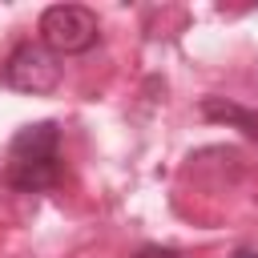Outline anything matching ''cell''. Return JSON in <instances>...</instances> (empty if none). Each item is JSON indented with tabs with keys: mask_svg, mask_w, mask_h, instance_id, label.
<instances>
[{
	"mask_svg": "<svg viewBox=\"0 0 258 258\" xmlns=\"http://www.w3.org/2000/svg\"><path fill=\"white\" fill-rule=\"evenodd\" d=\"M40 44L52 56L89 52L97 44V16L81 4H52L40 12Z\"/></svg>",
	"mask_w": 258,
	"mask_h": 258,
	"instance_id": "cell-1",
	"label": "cell"
},
{
	"mask_svg": "<svg viewBox=\"0 0 258 258\" xmlns=\"http://www.w3.org/2000/svg\"><path fill=\"white\" fill-rule=\"evenodd\" d=\"M4 85L16 89V93H52L60 85V60L44 48V44H16L12 56L4 60Z\"/></svg>",
	"mask_w": 258,
	"mask_h": 258,
	"instance_id": "cell-2",
	"label": "cell"
},
{
	"mask_svg": "<svg viewBox=\"0 0 258 258\" xmlns=\"http://www.w3.org/2000/svg\"><path fill=\"white\" fill-rule=\"evenodd\" d=\"M56 145H60V133L52 121L24 125L12 137V161H56Z\"/></svg>",
	"mask_w": 258,
	"mask_h": 258,
	"instance_id": "cell-3",
	"label": "cell"
},
{
	"mask_svg": "<svg viewBox=\"0 0 258 258\" xmlns=\"http://www.w3.org/2000/svg\"><path fill=\"white\" fill-rule=\"evenodd\" d=\"M202 117H206V121L234 125V129H242L246 137H258V113H254V109H242V105H234V101H226V97H206V101H202Z\"/></svg>",
	"mask_w": 258,
	"mask_h": 258,
	"instance_id": "cell-4",
	"label": "cell"
},
{
	"mask_svg": "<svg viewBox=\"0 0 258 258\" xmlns=\"http://www.w3.org/2000/svg\"><path fill=\"white\" fill-rule=\"evenodd\" d=\"M56 177H60L56 161H12V169H8V181L16 189H48V185H56Z\"/></svg>",
	"mask_w": 258,
	"mask_h": 258,
	"instance_id": "cell-5",
	"label": "cell"
},
{
	"mask_svg": "<svg viewBox=\"0 0 258 258\" xmlns=\"http://www.w3.org/2000/svg\"><path fill=\"white\" fill-rule=\"evenodd\" d=\"M133 258H181L177 250H165V246H145V250H137Z\"/></svg>",
	"mask_w": 258,
	"mask_h": 258,
	"instance_id": "cell-6",
	"label": "cell"
},
{
	"mask_svg": "<svg viewBox=\"0 0 258 258\" xmlns=\"http://www.w3.org/2000/svg\"><path fill=\"white\" fill-rule=\"evenodd\" d=\"M230 258H258V250H254V246H238Z\"/></svg>",
	"mask_w": 258,
	"mask_h": 258,
	"instance_id": "cell-7",
	"label": "cell"
}]
</instances>
